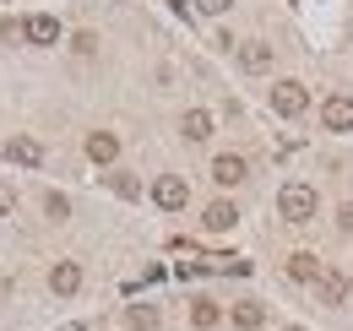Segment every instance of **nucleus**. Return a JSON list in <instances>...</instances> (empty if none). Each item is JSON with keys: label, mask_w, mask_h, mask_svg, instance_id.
<instances>
[{"label": "nucleus", "mask_w": 353, "mask_h": 331, "mask_svg": "<svg viewBox=\"0 0 353 331\" xmlns=\"http://www.w3.org/2000/svg\"><path fill=\"white\" fill-rule=\"evenodd\" d=\"M315 207H321V196H315L310 185H283V190H277V217H283V223H294V228L310 223Z\"/></svg>", "instance_id": "f257e3e1"}, {"label": "nucleus", "mask_w": 353, "mask_h": 331, "mask_svg": "<svg viewBox=\"0 0 353 331\" xmlns=\"http://www.w3.org/2000/svg\"><path fill=\"white\" fill-rule=\"evenodd\" d=\"M272 109L283 114V120H299L310 109V92H305V82H277L272 87Z\"/></svg>", "instance_id": "f03ea898"}, {"label": "nucleus", "mask_w": 353, "mask_h": 331, "mask_svg": "<svg viewBox=\"0 0 353 331\" xmlns=\"http://www.w3.org/2000/svg\"><path fill=\"white\" fill-rule=\"evenodd\" d=\"M152 201H158L163 212H179L185 201H190V185H185L179 174H158V179H152Z\"/></svg>", "instance_id": "7ed1b4c3"}, {"label": "nucleus", "mask_w": 353, "mask_h": 331, "mask_svg": "<svg viewBox=\"0 0 353 331\" xmlns=\"http://www.w3.org/2000/svg\"><path fill=\"white\" fill-rule=\"evenodd\" d=\"M321 125H326V130H337V136H348V130H353V98L332 92V98L321 103Z\"/></svg>", "instance_id": "20e7f679"}, {"label": "nucleus", "mask_w": 353, "mask_h": 331, "mask_svg": "<svg viewBox=\"0 0 353 331\" xmlns=\"http://www.w3.org/2000/svg\"><path fill=\"white\" fill-rule=\"evenodd\" d=\"M49 288L60 293V299H71V293L82 288V266H77V261H54V266H49Z\"/></svg>", "instance_id": "39448f33"}, {"label": "nucleus", "mask_w": 353, "mask_h": 331, "mask_svg": "<svg viewBox=\"0 0 353 331\" xmlns=\"http://www.w3.org/2000/svg\"><path fill=\"white\" fill-rule=\"evenodd\" d=\"M6 158L22 163V168H39V163H44V147H39L33 136H11V141H6Z\"/></svg>", "instance_id": "423d86ee"}, {"label": "nucleus", "mask_w": 353, "mask_h": 331, "mask_svg": "<svg viewBox=\"0 0 353 331\" xmlns=\"http://www.w3.org/2000/svg\"><path fill=\"white\" fill-rule=\"evenodd\" d=\"M239 71H250V77H261V71H272V43H239Z\"/></svg>", "instance_id": "0eeeda50"}, {"label": "nucleus", "mask_w": 353, "mask_h": 331, "mask_svg": "<svg viewBox=\"0 0 353 331\" xmlns=\"http://www.w3.org/2000/svg\"><path fill=\"white\" fill-rule=\"evenodd\" d=\"M245 174H250V168H245V158H239V152H223V158H212V179H218L223 190H228V185H239Z\"/></svg>", "instance_id": "6e6552de"}, {"label": "nucleus", "mask_w": 353, "mask_h": 331, "mask_svg": "<svg viewBox=\"0 0 353 331\" xmlns=\"http://www.w3.org/2000/svg\"><path fill=\"white\" fill-rule=\"evenodd\" d=\"M88 158L92 163H114V158H120V136H114V130H92L88 136Z\"/></svg>", "instance_id": "1a4fd4ad"}, {"label": "nucleus", "mask_w": 353, "mask_h": 331, "mask_svg": "<svg viewBox=\"0 0 353 331\" xmlns=\"http://www.w3.org/2000/svg\"><path fill=\"white\" fill-rule=\"evenodd\" d=\"M28 43H39V49H49V43H60V22H54L49 11H39V17H28Z\"/></svg>", "instance_id": "9d476101"}, {"label": "nucleus", "mask_w": 353, "mask_h": 331, "mask_svg": "<svg viewBox=\"0 0 353 331\" xmlns=\"http://www.w3.org/2000/svg\"><path fill=\"white\" fill-rule=\"evenodd\" d=\"M288 277H294V283H321V261H315L310 250H294V255H288Z\"/></svg>", "instance_id": "9b49d317"}, {"label": "nucleus", "mask_w": 353, "mask_h": 331, "mask_svg": "<svg viewBox=\"0 0 353 331\" xmlns=\"http://www.w3.org/2000/svg\"><path fill=\"white\" fill-rule=\"evenodd\" d=\"M315 299H321V304H343V299H348V277H343V272H321Z\"/></svg>", "instance_id": "f8f14e48"}, {"label": "nucleus", "mask_w": 353, "mask_h": 331, "mask_svg": "<svg viewBox=\"0 0 353 331\" xmlns=\"http://www.w3.org/2000/svg\"><path fill=\"white\" fill-rule=\"evenodd\" d=\"M179 136H185V141H207V136H212V114H207V109H190V114L179 120Z\"/></svg>", "instance_id": "ddd939ff"}, {"label": "nucleus", "mask_w": 353, "mask_h": 331, "mask_svg": "<svg viewBox=\"0 0 353 331\" xmlns=\"http://www.w3.org/2000/svg\"><path fill=\"white\" fill-rule=\"evenodd\" d=\"M201 223H207L212 234H223V228H234V223H239V207H234V201H212V207H207V217H201Z\"/></svg>", "instance_id": "4468645a"}, {"label": "nucleus", "mask_w": 353, "mask_h": 331, "mask_svg": "<svg viewBox=\"0 0 353 331\" xmlns=\"http://www.w3.org/2000/svg\"><path fill=\"white\" fill-rule=\"evenodd\" d=\"M158 321H163L158 304H131V310H125V326L131 331H158Z\"/></svg>", "instance_id": "2eb2a0df"}, {"label": "nucleus", "mask_w": 353, "mask_h": 331, "mask_svg": "<svg viewBox=\"0 0 353 331\" xmlns=\"http://www.w3.org/2000/svg\"><path fill=\"white\" fill-rule=\"evenodd\" d=\"M218 321H223V310L212 304V299H196V304H190V326L196 331H212Z\"/></svg>", "instance_id": "dca6fc26"}, {"label": "nucleus", "mask_w": 353, "mask_h": 331, "mask_svg": "<svg viewBox=\"0 0 353 331\" xmlns=\"http://www.w3.org/2000/svg\"><path fill=\"white\" fill-rule=\"evenodd\" d=\"M261 321H266V310L256 304V299H245V304H234V326H239V331H261Z\"/></svg>", "instance_id": "f3484780"}, {"label": "nucleus", "mask_w": 353, "mask_h": 331, "mask_svg": "<svg viewBox=\"0 0 353 331\" xmlns=\"http://www.w3.org/2000/svg\"><path fill=\"white\" fill-rule=\"evenodd\" d=\"M109 185H114V196H125V201H136V196H141V185H136L131 174H109Z\"/></svg>", "instance_id": "a211bd4d"}, {"label": "nucleus", "mask_w": 353, "mask_h": 331, "mask_svg": "<svg viewBox=\"0 0 353 331\" xmlns=\"http://www.w3.org/2000/svg\"><path fill=\"white\" fill-rule=\"evenodd\" d=\"M44 212H49V217H65V212H71V201H65L60 190H49V196H44Z\"/></svg>", "instance_id": "6ab92c4d"}, {"label": "nucleus", "mask_w": 353, "mask_h": 331, "mask_svg": "<svg viewBox=\"0 0 353 331\" xmlns=\"http://www.w3.org/2000/svg\"><path fill=\"white\" fill-rule=\"evenodd\" d=\"M0 39H6V43L28 39V22H11V17H6V22H0Z\"/></svg>", "instance_id": "aec40b11"}, {"label": "nucleus", "mask_w": 353, "mask_h": 331, "mask_svg": "<svg viewBox=\"0 0 353 331\" xmlns=\"http://www.w3.org/2000/svg\"><path fill=\"white\" fill-rule=\"evenodd\" d=\"M228 6H234V0H196V11H207V17H223Z\"/></svg>", "instance_id": "412c9836"}, {"label": "nucleus", "mask_w": 353, "mask_h": 331, "mask_svg": "<svg viewBox=\"0 0 353 331\" xmlns=\"http://www.w3.org/2000/svg\"><path fill=\"white\" fill-rule=\"evenodd\" d=\"M174 272H179V277H201V272H207V261H179Z\"/></svg>", "instance_id": "4be33fe9"}, {"label": "nucleus", "mask_w": 353, "mask_h": 331, "mask_svg": "<svg viewBox=\"0 0 353 331\" xmlns=\"http://www.w3.org/2000/svg\"><path fill=\"white\" fill-rule=\"evenodd\" d=\"M11 207H17V190H11V185H0V217H6Z\"/></svg>", "instance_id": "5701e85b"}, {"label": "nucleus", "mask_w": 353, "mask_h": 331, "mask_svg": "<svg viewBox=\"0 0 353 331\" xmlns=\"http://www.w3.org/2000/svg\"><path fill=\"white\" fill-rule=\"evenodd\" d=\"M337 217H343V228H348V234H353V201H348V207H343V212H337Z\"/></svg>", "instance_id": "b1692460"}, {"label": "nucleus", "mask_w": 353, "mask_h": 331, "mask_svg": "<svg viewBox=\"0 0 353 331\" xmlns=\"http://www.w3.org/2000/svg\"><path fill=\"white\" fill-rule=\"evenodd\" d=\"M60 331H88V326H60Z\"/></svg>", "instance_id": "393cba45"}, {"label": "nucleus", "mask_w": 353, "mask_h": 331, "mask_svg": "<svg viewBox=\"0 0 353 331\" xmlns=\"http://www.w3.org/2000/svg\"><path fill=\"white\" fill-rule=\"evenodd\" d=\"M283 331H305V326H283Z\"/></svg>", "instance_id": "a878e982"}]
</instances>
